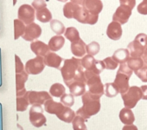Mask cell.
Wrapping results in <instances>:
<instances>
[{"instance_id":"cell-32","label":"cell","mask_w":147,"mask_h":130,"mask_svg":"<svg viewBox=\"0 0 147 130\" xmlns=\"http://www.w3.org/2000/svg\"><path fill=\"white\" fill-rule=\"evenodd\" d=\"M50 28L52 31L55 32L56 35H61L65 33V30H66L64 24L57 19H52L50 21Z\"/></svg>"},{"instance_id":"cell-15","label":"cell","mask_w":147,"mask_h":130,"mask_svg":"<svg viewBox=\"0 0 147 130\" xmlns=\"http://www.w3.org/2000/svg\"><path fill=\"white\" fill-rule=\"evenodd\" d=\"M107 35L112 40H114V41L119 40L121 36H122L121 24L118 22H115V21L111 22L107 26Z\"/></svg>"},{"instance_id":"cell-22","label":"cell","mask_w":147,"mask_h":130,"mask_svg":"<svg viewBox=\"0 0 147 130\" xmlns=\"http://www.w3.org/2000/svg\"><path fill=\"white\" fill-rule=\"evenodd\" d=\"M119 119L121 122L124 123L125 125H131L133 124L135 121V116L130 108H124L119 112Z\"/></svg>"},{"instance_id":"cell-47","label":"cell","mask_w":147,"mask_h":130,"mask_svg":"<svg viewBox=\"0 0 147 130\" xmlns=\"http://www.w3.org/2000/svg\"><path fill=\"white\" fill-rule=\"evenodd\" d=\"M142 91V99L147 100V85H143L140 87Z\"/></svg>"},{"instance_id":"cell-40","label":"cell","mask_w":147,"mask_h":130,"mask_svg":"<svg viewBox=\"0 0 147 130\" xmlns=\"http://www.w3.org/2000/svg\"><path fill=\"white\" fill-rule=\"evenodd\" d=\"M104 69H105V65H104L103 61L96 60V61L94 62V65H93V67H92L90 70H91L92 71H94V73H96V74L100 75V74L103 71V70H104Z\"/></svg>"},{"instance_id":"cell-37","label":"cell","mask_w":147,"mask_h":130,"mask_svg":"<svg viewBox=\"0 0 147 130\" xmlns=\"http://www.w3.org/2000/svg\"><path fill=\"white\" fill-rule=\"evenodd\" d=\"M87 49V53L88 55H91V56H95L100 52V46L99 44V43L97 42H91L89 44L87 45L86 47Z\"/></svg>"},{"instance_id":"cell-12","label":"cell","mask_w":147,"mask_h":130,"mask_svg":"<svg viewBox=\"0 0 147 130\" xmlns=\"http://www.w3.org/2000/svg\"><path fill=\"white\" fill-rule=\"evenodd\" d=\"M129 79H130V77H128L127 75L121 73L119 71L117 72L113 83L115 84V86L117 87V89H119L120 94L125 93L128 90V89L130 88Z\"/></svg>"},{"instance_id":"cell-45","label":"cell","mask_w":147,"mask_h":130,"mask_svg":"<svg viewBox=\"0 0 147 130\" xmlns=\"http://www.w3.org/2000/svg\"><path fill=\"white\" fill-rule=\"evenodd\" d=\"M137 11L139 14L147 15V0H143V1L138 5Z\"/></svg>"},{"instance_id":"cell-17","label":"cell","mask_w":147,"mask_h":130,"mask_svg":"<svg viewBox=\"0 0 147 130\" xmlns=\"http://www.w3.org/2000/svg\"><path fill=\"white\" fill-rule=\"evenodd\" d=\"M43 58H44V62L46 66L55 68L57 70L60 69L61 63L63 61V59L60 56H58L56 53L53 51H50L49 53H48Z\"/></svg>"},{"instance_id":"cell-4","label":"cell","mask_w":147,"mask_h":130,"mask_svg":"<svg viewBox=\"0 0 147 130\" xmlns=\"http://www.w3.org/2000/svg\"><path fill=\"white\" fill-rule=\"evenodd\" d=\"M124 105L127 108H133L136 107L137 103L140 99H142V91L141 89L138 86H131L128 90L121 94Z\"/></svg>"},{"instance_id":"cell-2","label":"cell","mask_w":147,"mask_h":130,"mask_svg":"<svg viewBox=\"0 0 147 130\" xmlns=\"http://www.w3.org/2000/svg\"><path fill=\"white\" fill-rule=\"evenodd\" d=\"M100 97L91 94L89 91H87L82 95V99L83 106L77 110L76 114L81 115L84 119L88 120L91 116L98 114L100 110Z\"/></svg>"},{"instance_id":"cell-30","label":"cell","mask_w":147,"mask_h":130,"mask_svg":"<svg viewBox=\"0 0 147 130\" xmlns=\"http://www.w3.org/2000/svg\"><path fill=\"white\" fill-rule=\"evenodd\" d=\"M26 25L18 18L14 20V39L18 40L19 37H21L25 30Z\"/></svg>"},{"instance_id":"cell-21","label":"cell","mask_w":147,"mask_h":130,"mask_svg":"<svg viewBox=\"0 0 147 130\" xmlns=\"http://www.w3.org/2000/svg\"><path fill=\"white\" fill-rule=\"evenodd\" d=\"M65 43V37H63L61 35H56L52 37L49 41V47L50 51H58L60 50Z\"/></svg>"},{"instance_id":"cell-16","label":"cell","mask_w":147,"mask_h":130,"mask_svg":"<svg viewBox=\"0 0 147 130\" xmlns=\"http://www.w3.org/2000/svg\"><path fill=\"white\" fill-rule=\"evenodd\" d=\"M82 6L94 15H99L103 9V4L100 0H84Z\"/></svg>"},{"instance_id":"cell-48","label":"cell","mask_w":147,"mask_h":130,"mask_svg":"<svg viewBox=\"0 0 147 130\" xmlns=\"http://www.w3.org/2000/svg\"><path fill=\"white\" fill-rule=\"evenodd\" d=\"M122 130H138V127L133 125V124H131V125H125L122 128Z\"/></svg>"},{"instance_id":"cell-44","label":"cell","mask_w":147,"mask_h":130,"mask_svg":"<svg viewBox=\"0 0 147 130\" xmlns=\"http://www.w3.org/2000/svg\"><path fill=\"white\" fill-rule=\"evenodd\" d=\"M119 71L121 72V73H124L125 75H127L128 77H131L132 75V70L128 67V65L126 62H124V63H120L119 65Z\"/></svg>"},{"instance_id":"cell-39","label":"cell","mask_w":147,"mask_h":130,"mask_svg":"<svg viewBox=\"0 0 147 130\" xmlns=\"http://www.w3.org/2000/svg\"><path fill=\"white\" fill-rule=\"evenodd\" d=\"M61 102L66 106V107H72L75 103V99H74V95L71 94H64L61 97Z\"/></svg>"},{"instance_id":"cell-23","label":"cell","mask_w":147,"mask_h":130,"mask_svg":"<svg viewBox=\"0 0 147 130\" xmlns=\"http://www.w3.org/2000/svg\"><path fill=\"white\" fill-rule=\"evenodd\" d=\"M81 6V5L73 3V2H69V3H66L65 5L63 6V15L66 18H74V16H75L76 12H77V10L79 9V7Z\"/></svg>"},{"instance_id":"cell-25","label":"cell","mask_w":147,"mask_h":130,"mask_svg":"<svg viewBox=\"0 0 147 130\" xmlns=\"http://www.w3.org/2000/svg\"><path fill=\"white\" fill-rule=\"evenodd\" d=\"M56 116L61 121H62L64 122H67V123H70V122L73 121V120L75 119V117L76 115V113L74 112L69 107L65 106L64 109L59 114H57Z\"/></svg>"},{"instance_id":"cell-13","label":"cell","mask_w":147,"mask_h":130,"mask_svg":"<svg viewBox=\"0 0 147 130\" xmlns=\"http://www.w3.org/2000/svg\"><path fill=\"white\" fill-rule=\"evenodd\" d=\"M30 49L36 56H39L42 57H44L48 53L50 52L49 45L40 40H35L31 42Z\"/></svg>"},{"instance_id":"cell-10","label":"cell","mask_w":147,"mask_h":130,"mask_svg":"<svg viewBox=\"0 0 147 130\" xmlns=\"http://www.w3.org/2000/svg\"><path fill=\"white\" fill-rule=\"evenodd\" d=\"M42 35V28L39 24L31 23L27 24L24 35L22 36L23 39L28 42H33L36 40Z\"/></svg>"},{"instance_id":"cell-19","label":"cell","mask_w":147,"mask_h":130,"mask_svg":"<svg viewBox=\"0 0 147 130\" xmlns=\"http://www.w3.org/2000/svg\"><path fill=\"white\" fill-rule=\"evenodd\" d=\"M64 108L65 106L61 102H56L53 101V99L48 100L44 103V110L50 114L57 115L64 109Z\"/></svg>"},{"instance_id":"cell-6","label":"cell","mask_w":147,"mask_h":130,"mask_svg":"<svg viewBox=\"0 0 147 130\" xmlns=\"http://www.w3.org/2000/svg\"><path fill=\"white\" fill-rule=\"evenodd\" d=\"M44 58L36 56L35 58L30 59L25 63V71L29 75H38L42 73L45 68Z\"/></svg>"},{"instance_id":"cell-20","label":"cell","mask_w":147,"mask_h":130,"mask_svg":"<svg viewBox=\"0 0 147 130\" xmlns=\"http://www.w3.org/2000/svg\"><path fill=\"white\" fill-rule=\"evenodd\" d=\"M87 83L84 82H73L67 87L69 89V92L74 96H82L86 91Z\"/></svg>"},{"instance_id":"cell-3","label":"cell","mask_w":147,"mask_h":130,"mask_svg":"<svg viewBox=\"0 0 147 130\" xmlns=\"http://www.w3.org/2000/svg\"><path fill=\"white\" fill-rule=\"evenodd\" d=\"M86 83L89 88V92L96 96L101 97L105 94V85L101 82L100 75L94 73L91 70H85Z\"/></svg>"},{"instance_id":"cell-26","label":"cell","mask_w":147,"mask_h":130,"mask_svg":"<svg viewBox=\"0 0 147 130\" xmlns=\"http://www.w3.org/2000/svg\"><path fill=\"white\" fill-rule=\"evenodd\" d=\"M36 18L41 23H49L52 20V13L47 7H45L36 11Z\"/></svg>"},{"instance_id":"cell-33","label":"cell","mask_w":147,"mask_h":130,"mask_svg":"<svg viewBox=\"0 0 147 130\" xmlns=\"http://www.w3.org/2000/svg\"><path fill=\"white\" fill-rule=\"evenodd\" d=\"M30 102L28 100L27 93L23 96L17 97V111L18 112H24L27 109Z\"/></svg>"},{"instance_id":"cell-1","label":"cell","mask_w":147,"mask_h":130,"mask_svg":"<svg viewBox=\"0 0 147 130\" xmlns=\"http://www.w3.org/2000/svg\"><path fill=\"white\" fill-rule=\"evenodd\" d=\"M63 81L67 86L73 82H84L86 83L85 71L82 64V59L72 57L65 59L63 66L60 69Z\"/></svg>"},{"instance_id":"cell-14","label":"cell","mask_w":147,"mask_h":130,"mask_svg":"<svg viewBox=\"0 0 147 130\" xmlns=\"http://www.w3.org/2000/svg\"><path fill=\"white\" fill-rule=\"evenodd\" d=\"M145 47L146 45L140 43L138 40L135 38L132 42H131L128 44L127 49L130 52L131 57H142L144 55Z\"/></svg>"},{"instance_id":"cell-52","label":"cell","mask_w":147,"mask_h":130,"mask_svg":"<svg viewBox=\"0 0 147 130\" xmlns=\"http://www.w3.org/2000/svg\"><path fill=\"white\" fill-rule=\"evenodd\" d=\"M57 1H60V2H66L67 0H57Z\"/></svg>"},{"instance_id":"cell-31","label":"cell","mask_w":147,"mask_h":130,"mask_svg":"<svg viewBox=\"0 0 147 130\" xmlns=\"http://www.w3.org/2000/svg\"><path fill=\"white\" fill-rule=\"evenodd\" d=\"M66 89L61 83H54L49 89V94L54 97H61L65 94Z\"/></svg>"},{"instance_id":"cell-28","label":"cell","mask_w":147,"mask_h":130,"mask_svg":"<svg viewBox=\"0 0 147 130\" xmlns=\"http://www.w3.org/2000/svg\"><path fill=\"white\" fill-rule=\"evenodd\" d=\"M29 78V74L24 70L21 73L16 74V88L17 91H20L25 89V83Z\"/></svg>"},{"instance_id":"cell-49","label":"cell","mask_w":147,"mask_h":130,"mask_svg":"<svg viewBox=\"0 0 147 130\" xmlns=\"http://www.w3.org/2000/svg\"><path fill=\"white\" fill-rule=\"evenodd\" d=\"M83 1H84V0H70V2L76 3V4H78V5H82Z\"/></svg>"},{"instance_id":"cell-41","label":"cell","mask_w":147,"mask_h":130,"mask_svg":"<svg viewBox=\"0 0 147 130\" xmlns=\"http://www.w3.org/2000/svg\"><path fill=\"white\" fill-rule=\"evenodd\" d=\"M136 74V76L144 83H147V64H145L143 68H141L140 70H137L134 72Z\"/></svg>"},{"instance_id":"cell-42","label":"cell","mask_w":147,"mask_h":130,"mask_svg":"<svg viewBox=\"0 0 147 130\" xmlns=\"http://www.w3.org/2000/svg\"><path fill=\"white\" fill-rule=\"evenodd\" d=\"M15 65H16V74L21 73L25 70V65H24L22 60L18 55H15Z\"/></svg>"},{"instance_id":"cell-34","label":"cell","mask_w":147,"mask_h":130,"mask_svg":"<svg viewBox=\"0 0 147 130\" xmlns=\"http://www.w3.org/2000/svg\"><path fill=\"white\" fill-rule=\"evenodd\" d=\"M86 121L87 120L81 115H76L72 121L74 130H88V127L85 124Z\"/></svg>"},{"instance_id":"cell-51","label":"cell","mask_w":147,"mask_h":130,"mask_svg":"<svg viewBox=\"0 0 147 130\" xmlns=\"http://www.w3.org/2000/svg\"><path fill=\"white\" fill-rule=\"evenodd\" d=\"M143 60L144 61V62H145V64H147V57H145V58H144Z\"/></svg>"},{"instance_id":"cell-36","label":"cell","mask_w":147,"mask_h":130,"mask_svg":"<svg viewBox=\"0 0 147 130\" xmlns=\"http://www.w3.org/2000/svg\"><path fill=\"white\" fill-rule=\"evenodd\" d=\"M96 60L94 58L93 56L91 55H86L84 56L82 58V67L85 69V70H90L93 65L94 63Z\"/></svg>"},{"instance_id":"cell-29","label":"cell","mask_w":147,"mask_h":130,"mask_svg":"<svg viewBox=\"0 0 147 130\" xmlns=\"http://www.w3.org/2000/svg\"><path fill=\"white\" fill-rule=\"evenodd\" d=\"M65 37L69 40L71 43H75L78 40H80V33L78 30L75 27H68L65 30Z\"/></svg>"},{"instance_id":"cell-35","label":"cell","mask_w":147,"mask_h":130,"mask_svg":"<svg viewBox=\"0 0 147 130\" xmlns=\"http://www.w3.org/2000/svg\"><path fill=\"white\" fill-rule=\"evenodd\" d=\"M119 93V91L113 83H108L105 84V95L107 97H115Z\"/></svg>"},{"instance_id":"cell-27","label":"cell","mask_w":147,"mask_h":130,"mask_svg":"<svg viewBox=\"0 0 147 130\" xmlns=\"http://www.w3.org/2000/svg\"><path fill=\"white\" fill-rule=\"evenodd\" d=\"M126 63L128 65V67L134 72L140 70L145 65V62L142 57H130L126 62Z\"/></svg>"},{"instance_id":"cell-43","label":"cell","mask_w":147,"mask_h":130,"mask_svg":"<svg viewBox=\"0 0 147 130\" xmlns=\"http://www.w3.org/2000/svg\"><path fill=\"white\" fill-rule=\"evenodd\" d=\"M31 5L36 11H38L47 7V3L45 2V0H33Z\"/></svg>"},{"instance_id":"cell-38","label":"cell","mask_w":147,"mask_h":130,"mask_svg":"<svg viewBox=\"0 0 147 130\" xmlns=\"http://www.w3.org/2000/svg\"><path fill=\"white\" fill-rule=\"evenodd\" d=\"M104 65H105V69L106 70H115L118 66H119V63L113 58V56H108L107 58H105L103 60Z\"/></svg>"},{"instance_id":"cell-9","label":"cell","mask_w":147,"mask_h":130,"mask_svg":"<svg viewBox=\"0 0 147 130\" xmlns=\"http://www.w3.org/2000/svg\"><path fill=\"white\" fill-rule=\"evenodd\" d=\"M27 96L30 104L35 105H44V103L52 99L51 95L47 91H35V90H30L27 91Z\"/></svg>"},{"instance_id":"cell-53","label":"cell","mask_w":147,"mask_h":130,"mask_svg":"<svg viewBox=\"0 0 147 130\" xmlns=\"http://www.w3.org/2000/svg\"><path fill=\"white\" fill-rule=\"evenodd\" d=\"M16 4H17V0H14V3H13V5H15Z\"/></svg>"},{"instance_id":"cell-8","label":"cell","mask_w":147,"mask_h":130,"mask_svg":"<svg viewBox=\"0 0 147 130\" xmlns=\"http://www.w3.org/2000/svg\"><path fill=\"white\" fill-rule=\"evenodd\" d=\"M74 18L80 22L81 24H95L98 22L99 19V15H94L88 12L82 5L79 7L77 12H76Z\"/></svg>"},{"instance_id":"cell-46","label":"cell","mask_w":147,"mask_h":130,"mask_svg":"<svg viewBox=\"0 0 147 130\" xmlns=\"http://www.w3.org/2000/svg\"><path fill=\"white\" fill-rule=\"evenodd\" d=\"M120 5H125L129 6L131 10L135 7L136 5V0H119Z\"/></svg>"},{"instance_id":"cell-11","label":"cell","mask_w":147,"mask_h":130,"mask_svg":"<svg viewBox=\"0 0 147 130\" xmlns=\"http://www.w3.org/2000/svg\"><path fill=\"white\" fill-rule=\"evenodd\" d=\"M131 15V9L125 5H120L113 16V21L118 22L120 24H125L128 22Z\"/></svg>"},{"instance_id":"cell-5","label":"cell","mask_w":147,"mask_h":130,"mask_svg":"<svg viewBox=\"0 0 147 130\" xmlns=\"http://www.w3.org/2000/svg\"><path fill=\"white\" fill-rule=\"evenodd\" d=\"M29 119L30 123L35 127H41L46 124L47 119L43 114V108L42 105H32L29 112Z\"/></svg>"},{"instance_id":"cell-24","label":"cell","mask_w":147,"mask_h":130,"mask_svg":"<svg viewBox=\"0 0 147 130\" xmlns=\"http://www.w3.org/2000/svg\"><path fill=\"white\" fill-rule=\"evenodd\" d=\"M130 57L131 56H130V52L128 49H119L113 53V58L119 64L126 62Z\"/></svg>"},{"instance_id":"cell-18","label":"cell","mask_w":147,"mask_h":130,"mask_svg":"<svg viewBox=\"0 0 147 130\" xmlns=\"http://www.w3.org/2000/svg\"><path fill=\"white\" fill-rule=\"evenodd\" d=\"M86 47H87L86 43L82 39H80L75 43H71V45H70L72 54L77 58L83 57L85 56V54L87 53Z\"/></svg>"},{"instance_id":"cell-50","label":"cell","mask_w":147,"mask_h":130,"mask_svg":"<svg viewBox=\"0 0 147 130\" xmlns=\"http://www.w3.org/2000/svg\"><path fill=\"white\" fill-rule=\"evenodd\" d=\"M18 129H19V130H23V127H22L19 124H18Z\"/></svg>"},{"instance_id":"cell-7","label":"cell","mask_w":147,"mask_h":130,"mask_svg":"<svg viewBox=\"0 0 147 130\" xmlns=\"http://www.w3.org/2000/svg\"><path fill=\"white\" fill-rule=\"evenodd\" d=\"M18 18L26 25L34 23L36 18V10L30 5H22L18 11Z\"/></svg>"}]
</instances>
